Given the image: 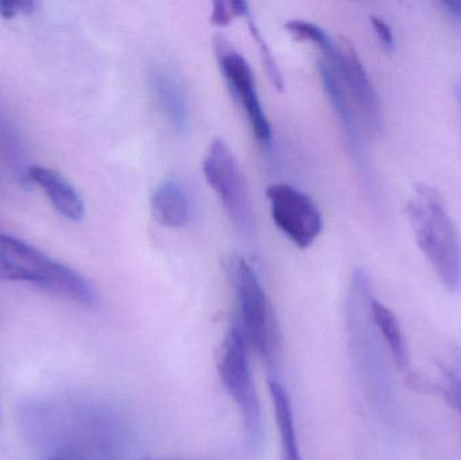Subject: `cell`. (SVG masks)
<instances>
[{"instance_id":"obj_21","label":"cell","mask_w":461,"mask_h":460,"mask_svg":"<svg viewBox=\"0 0 461 460\" xmlns=\"http://www.w3.org/2000/svg\"><path fill=\"white\" fill-rule=\"evenodd\" d=\"M370 21L382 45H384L387 50L394 49V34H393V30L392 27L389 26V23H387L384 19L379 18V16L376 15H371Z\"/></svg>"},{"instance_id":"obj_22","label":"cell","mask_w":461,"mask_h":460,"mask_svg":"<svg viewBox=\"0 0 461 460\" xmlns=\"http://www.w3.org/2000/svg\"><path fill=\"white\" fill-rule=\"evenodd\" d=\"M440 5L455 18L461 19V0H446V2H441Z\"/></svg>"},{"instance_id":"obj_23","label":"cell","mask_w":461,"mask_h":460,"mask_svg":"<svg viewBox=\"0 0 461 460\" xmlns=\"http://www.w3.org/2000/svg\"><path fill=\"white\" fill-rule=\"evenodd\" d=\"M8 134V129L5 127V122H3L2 116H0V138H5Z\"/></svg>"},{"instance_id":"obj_5","label":"cell","mask_w":461,"mask_h":460,"mask_svg":"<svg viewBox=\"0 0 461 460\" xmlns=\"http://www.w3.org/2000/svg\"><path fill=\"white\" fill-rule=\"evenodd\" d=\"M219 375L243 419L247 448L254 455L262 447L263 415L249 365V343L238 324L230 327L219 356Z\"/></svg>"},{"instance_id":"obj_6","label":"cell","mask_w":461,"mask_h":460,"mask_svg":"<svg viewBox=\"0 0 461 460\" xmlns=\"http://www.w3.org/2000/svg\"><path fill=\"white\" fill-rule=\"evenodd\" d=\"M203 170L211 188L223 203L224 210L235 229L240 234L251 235L255 218L249 186L238 159L226 140L221 138L212 140Z\"/></svg>"},{"instance_id":"obj_20","label":"cell","mask_w":461,"mask_h":460,"mask_svg":"<svg viewBox=\"0 0 461 460\" xmlns=\"http://www.w3.org/2000/svg\"><path fill=\"white\" fill-rule=\"evenodd\" d=\"M34 8V2H0V16L3 19H14L32 14Z\"/></svg>"},{"instance_id":"obj_25","label":"cell","mask_w":461,"mask_h":460,"mask_svg":"<svg viewBox=\"0 0 461 460\" xmlns=\"http://www.w3.org/2000/svg\"><path fill=\"white\" fill-rule=\"evenodd\" d=\"M46 460H67V459H62V458H49V459H46Z\"/></svg>"},{"instance_id":"obj_13","label":"cell","mask_w":461,"mask_h":460,"mask_svg":"<svg viewBox=\"0 0 461 460\" xmlns=\"http://www.w3.org/2000/svg\"><path fill=\"white\" fill-rule=\"evenodd\" d=\"M320 77H321L322 86H324L325 94L330 99V104L333 105L339 122L343 127L344 135H346L347 142L351 148L352 153L357 157L359 164H363V148L362 140H360L359 129H357V122L355 119L354 110L348 102L346 89L341 86L338 75L332 65L327 59H320L319 61Z\"/></svg>"},{"instance_id":"obj_19","label":"cell","mask_w":461,"mask_h":460,"mask_svg":"<svg viewBox=\"0 0 461 460\" xmlns=\"http://www.w3.org/2000/svg\"><path fill=\"white\" fill-rule=\"evenodd\" d=\"M444 396L457 410L461 419V380L455 373L446 372V391Z\"/></svg>"},{"instance_id":"obj_11","label":"cell","mask_w":461,"mask_h":460,"mask_svg":"<svg viewBox=\"0 0 461 460\" xmlns=\"http://www.w3.org/2000/svg\"><path fill=\"white\" fill-rule=\"evenodd\" d=\"M26 178L45 192L54 210L68 221H80L86 215V204L75 186L59 173L45 167H30Z\"/></svg>"},{"instance_id":"obj_12","label":"cell","mask_w":461,"mask_h":460,"mask_svg":"<svg viewBox=\"0 0 461 460\" xmlns=\"http://www.w3.org/2000/svg\"><path fill=\"white\" fill-rule=\"evenodd\" d=\"M151 212L161 226L180 229L191 218L192 203L188 189L177 178L162 181L151 196Z\"/></svg>"},{"instance_id":"obj_3","label":"cell","mask_w":461,"mask_h":460,"mask_svg":"<svg viewBox=\"0 0 461 460\" xmlns=\"http://www.w3.org/2000/svg\"><path fill=\"white\" fill-rule=\"evenodd\" d=\"M0 280L37 286L83 307L97 304V293L80 273L29 243L0 234Z\"/></svg>"},{"instance_id":"obj_4","label":"cell","mask_w":461,"mask_h":460,"mask_svg":"<svg viewBox=\"0 0 461 460\" xmlns=\"http://www.w3.org/2000/svg\"><path fill=\"white\" fill-rule=\"evenodd\" d=\"M230 275L240 319L238 327L266 365L274 366L279 353V332L265 288L243 257H235L230 262Z\"/></svg>"},{"instance_id":"obj_9","label":"cell","mask_w":461,"mask_h":460,"mask_svg":"<svg viewBox=\"0 0 461 460\" xmlns=\"http://www.w3.org/2000/svg\"><path fill=\"white\" fill-rule=\"evenodd\" d=\"M324 59L332 65L341 86L347 94L351 95L367 126L374 132L382 131L384 118L378 95L351 41L344 37L338 38L332 53L324 57Z\"/></svg>"},{"instance_id":"obj_15","label":"cell","mask_w":461,"mask_h":460,"mask_svg":"<svg viewBox=\"0 0 461 460\" xmlns=\"http://www.w3.org/2000/svg\"><path fill=\"white\" fill-rule=\"evenodd\" d=\"M371 319L395 366L401 372H406L409 367L408 346L397 316L384 302L374 297L371 302Z\"/></svg>"},{"instance_id":"obj_1","label":"cell","mask_w":461,"mask_h":460,"mask_svg":"<svg viewBox=\"0 0 461 460\" xmlns=\"http://www.w3.org/2000/svg\"><path fill=\"white\" fill-rule=\"evenodd\" d=\"M373 289L365 270L357 269L349 286L348 329L352 350L374 407L386 421L398 419L397 393L384 356V345L371 319Z\"/></svg>"},{"instance_id":"obj_14","label":"cell","mask_w":461,"mask_h":460,"mask_svg":"<svg viewBox=\"0 0 461 460\" xmlns=\"http://www.w3.org/2000/svg\"><path fill=\"white\" fill-rule=\"evenodd\" d=\"M271 402L276 415V429H278L281 460H303L297 428H295L294 412L289 394L281 383L276 378L268 381Z\"/></svg>"},{"instance_id":"obj_17","label":"cell","mask_w":461,"mask_h":460,"mask_svg":"<svg viewBox=\"0 0 461 460\" xmlns=\"http://www.w3.org/2000/svg\"><path fill=\"white\" fill-rule=\"evenodd\" d=\"M246 19L247 24H249V32H251L252 38H254L255 42H257L260 59H262L263 65H265L266 68V73H267L268 78H270L274 86H276V89H279V91H282L285 84L281 70H279L278 64H276V59H274L273 53H271L270 46L267 45L265 38L260 34L259 27L255 23L251 11L247 14Z\"/></svg>"},{"instance_id":"obj_10","label":"cell","mask_w":461,"mask_h":460,"mask_svg":"<svg viewBox=\"0 0 461 460\" xmlns=\"http://www.w3.org/2000/svg\"><path fill=\"white\" fill-rule=\"evenodd\" d=\"M149 84L159 111L173 131L184 134L189 126V103L180 78L169 68L156 65L149 73Z\"/></svg>"},{"instance_id":"obj_2","label":"cell","mask_w":461,"mask_h":460,"mask_svg":"<svg viewBox=\"0 0 461 460\" xmlns=\"http://www.w3.org/2000/svg\"><path fill=\"white\" fill-rule=\"evenodd\" d=\"M405 211L417 245L438 280L448 291H457L461 285V243L444 197L435 186L416 184Z\"/></svg>"},{"instance_id":"obj_16","label":"cell","mask_w":461,"mask_h":460,"mask_svg":"<svg viewBox=\"0 0 461 460\" xmlns=\"http://www.w3.org/2000/svg\"><path fill=\"white\" fill-rule=\"evenodd\" d=\"M286 30L290 35L298 41H308V42L316 45L320 50L322 51L324 57L330 56L335 49V41L317 24L312 23L308 21H300V19H294V21H289L286 23Z\"/></svg>"},{"instance_id":"obj_24","label":"cell","mask_w":461,"mask_h":460,"mask_svg":"<svg viewBox=\"0 0 461 460\" xmlns=\"http://www.w3.org/2000/svg\"><path fill=\"white\" fill-rule=\"evenodd\" d=\"M455 92H456V97L457 100L461 103V86H456V89H455Z\"/></svg>"},{"instance_id":"obj_8","label":"cell","mask_w":461,"mask_h":460,"mask_svg":"<svg viewBox=\"0 0 461 460\" xmlns=\"http://www.w3.org/2000/svg\"><path fill=\"white\" fill-rule=\"evenodd\" d=\"M266 194L276 227L298 248H309L322 230L321 213L311 197L287 184L268 186Z\"/></svg>"},{"instance_id":"obj_18","label":"cell","mask_w":461,"mask_h":460,"mask_svg":"<svg viewBox=\"0 0 461 460\" xmlns=\"http://www.w3.org/2000/svg\"><path fill=\"white\" fill-rule=\"evenodd\" d=\"M249 13V3L243 0H216L213 2L212 15H211V22L216 26L224 27L232 23L235 18H246L247 14Z\"/></svg>"},{"instance_id":"obj_7","label":"cell","mask_w":461,"mask_h":460,"mask_svg":"<svg viewBox=\"0 0 461 460\" xmlns=\"http://www.w3.org/2000/svg\"><path fill=\"white\" fill-rule=\"evenodd\" d=\"M215 48L227 86H230V94L235 96L236 102L243 108L255 138L262 145H270L273 137L270 122L258 95L251 67L224 38H216Z\"/></svg>"}]
</instances>
